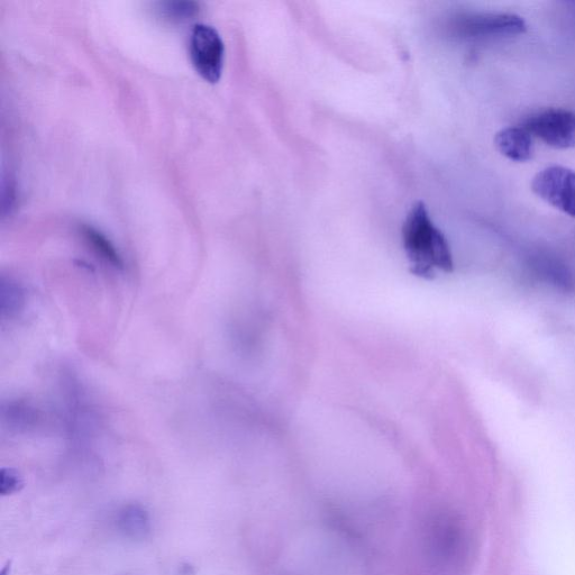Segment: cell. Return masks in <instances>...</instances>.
<instances>
[{"label": "cell", "instance_id": "obj_2", "mask_svg": "<svg viewBox=\"0 0 575 575\" xmlns=\"http://www.w3.org/2000/svg\"><path fill=\"white\" fill-rule=\"evenodd\" d=\"M191 62L206 81L216 84L222 77L225 47L214 27L198 24L191 31L189 41Z\"/></svg>", "mask_w": 575, "mask_h": 575}, {"label": "cell", "instance_id": "obj_9", "mask_svg": "<svg viewBox=\"0 0 575 575\" xmlns=\"http://www.w3.org/2000/svg\"><path fill=\"white\" fill-rule=\"evenodd\" d=\"M122 524L127 533L134 535L143 534L148 531V517L144 511L138 507L125 510L122 517Z\"/></svg>", "mask_w": 575, "mask_h": 575}, {"label": "cell", "instance_id": "obj_3", "mask_svg": "<svg viewBox=\"0 0 575 575\" xmlns=\"http://www.w3.org/2000/svg\"><path fill=\"white\" fill-rule=\"evenodd\" d=\"M522 127L551 148H575V113L567 109H545L527 117Z\"/></svg>", "mask_w": 575, "mask_h": 575}, {"label": "cell", "instance_id": "obj_7", "mask_svg": "<svg viewBox=\"0 0 575 575\" xmlns=\"http://www.w3.org/2000/svg\"><path fill=\"white\" fill-rule=\"evenodd\" d=\"M82 235L85 236L87 242L93 246V249L105 259L108 263H111L115 268H123V260L121 255L115 249V246L107 240V237L102 233L98 232L96 228L91 226H82Z\"/></svg>", "mask_w": 575, "mask_h": 575}, {"label": "cell", "instance_id": "obj_4", "mask_svg": "<svg viewBox=\"0 0 575 575\" xmlns=\"http://www.w3.org/2000/svg\"><path fill=\"white\" fill-rule=\"evenodd\" d=\"M532 189L544 202L575 218V171L561 166L546 168L534 177Z\"/></svg>", "mask_w": 575, "mask_h": 575}, {"label": "cell", "instance_id": "obj_5", "mask_svg": "<svg viewBox=\"0 0 575 575\" xmlns=\"http://www.w3.org/2000/svg\"><path fill=\"white\" fill-rule=\"evenodd\" d=\"M459 29L470 36H515L524 34L527 30V25L520 17L515 14H488L477 15L472 17L463 18L459 24Z\"/></svg>", "mask_w": 575, "mask_h": 575}, {"label": "cell", "instance_id": "obj_1", "mask_svg": "<svg viewBox=\"0 0 575 575\" xmlns=\"http://www.w3.org/2000/svg\"><path fill=\"white\" fill-rule=\"evenodd\" d=\"M403 242L413 275L433 279L438 272H453L450 244L433 224L424 203L417 202L410 208L403 225Z\"/></svg>", "mask_w": 575, "mask_h": 575}, {"label": "cell", "instance_id": "obj_8", "mask_svg": "<svg viewBox=\"0 0 575 575\" xmlns=\"http://www.w3.org/2000/svg\"><path fill=\"white\" fill-rule=\"evenodd\" d=\"M157 12L162 20L179 23L195 17L199 12V5L194 2H162L158 4Z\"/></svg>", "mask_w": 575, "mask_h": 575}, {"label": "cell", "instance_id": "obj_6", "mask_svg": "<svg viewBox=\"0 0 575 575\" xmlns=\"http://www.w3.org/2000/svg\"><path fill=\"white\" fill-rule=\"evenodd\" d=\"M498 151L515 162L531 160L534 153L533 136L524 127H508L496 135Z\"/></svg>", "mask_w": 575, "mask_h": 575}, {"label": "cell", "instance_id": "obj_10", "mask_svg": "<svg viewBox=\"0 0 575 575\" xmlns=\"http://www.w3.org/2000/svg\"><path fill=\"white\" fill-rule=\"evenodd\" d=\"M21 486V479L12 470L2 471V492L4 495L12 494Z\"/></svg>", "mask_w": 575, "mask_h": 575}]
</instances>
